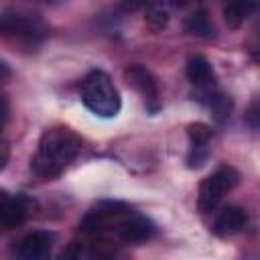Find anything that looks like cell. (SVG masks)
Returning a JSON list of instances; mask_svg holds the SVG:
<instances>
[{"label":"cell","mask_w":260,"mask_h":260,"mask_svg":"<svg viewBox=\"0 0 260 260\" xmlns=\"http://www.w3.org/2000/svg\"><path fill=\"white\" fill-rule=\"evenodd\" d=\"M171 2H173L175 6H179V8H181V6H187L191 0H171Z\"/></svg>","instance_id":"ffe728a7"},{"label":"cell","mask_w":260,"mask_h":260,"mask_svg":"<svg viewBox=\"0 0 260 260\" xmlns=\"http://www.w3.org/2000/svg\"><path fill=\"white\" fill-rule=\"evenodd\" d=\"M6 120H8V102L6 98L0 95V128H4Z\"/></svg>","instance_id":"ac0fdd59"},{"label":"cell","mask_w":260,"mask_h":260,"mask_svg":"<svg viewBox=\"0 0 260 260\" xmlns=\"http://www.w3.org/2000/svg\"><path fill=\"white\" fill-rule=\"evenodd\" d=\"M207 91H209V95H207L209 100H207L205 104H207V108L211 110L213 120L219 122V124H223V122L230 118L232 110H234L232 98L225 95V93H221V91H211V89H207Z\"/></svg>","instance_id":"4fadbf2b"},{"label":"cell","mask_w":260,"mask_h":260,"mask_svg":"<svg viewBox=\"0 0 260 260\" xmlns=\"http://www.w3.org/2000/svg\"><path fill=\"white\" fill-rule=\"evenodd\" d=\"M81 102L91 114L100 118H116L122 108V100H120V93L114 81L110 79L106 71H100V69L89 71L83 77Z\"/></svg>","instance_id":"7a4b0ae2"},{"label":"cell","mask_w":260,"mask_h":260,"mask_svg":"<svg viewBox=\"0 0 260 260\" xmlns=\"http://www.w3.org/2000/svg\"><path fill=\"white\" fill-rule=\"evenodd\" d=\"M240 181V175L234 167L223 165L209 177H205L199 185V197H197V207L201 213H211L223 199L228 191H232Z\"/></svg>","instance_id":"3957f363"},{"label":"cell","mask_w":260,"mask_h":260,"mask_svg":"<svg viewBox=\"0 0 260 260\" xmlns=\"http://www.w3.org/2000/svg\"><path fill=\"white\" fill-rule=\"evenodd\" d=\"M81 152V138L67 126H51L41 138L30 158V169L41 179L59 177Z\"/></svg>","instance_id":"6da1fadb"},{"label":"cell","mask_w":260,"mask_h":260,"mask_svg":"<svg viewBox=\"0 0 260 260\" xmlns=\"http://www.w3.org/2000/svg\"><path fill=\"white\" fill-rule=\"evenodd\" d=\"M146 2L148 0H118V6L124 12H134V10L142 8V6H146Z\"/></svg>","instance_id":"e0dca14e"},{"label":"cell","mask_w":260,"mask_h":260,"mask_svg":"<svg viewBox=\"0 0 260 260\" xmlns=\"http://www.w3.org/2000/svg\"><path fill=\"white\" fill-rule=\"evenodd\" d=\"M10 75H12L10 65H8L6 61H2V59H0V81H2V79H6V77H10Z\"/></svg>","instance_id":"d6986e66"},{"label":"cell","mask_w":260,"mask_h":260,"mask_svg":"<svg viewBox=\"0 0 260 260\" xmlns=\"http://www.w3.org/2000/svg\"><path fill=\"white\" fill-rule=\"evenodd\" d=\"M55 244V234L53 232H32L28 236H24L18 242L16 248V256L22 260H43L51 256Z\"/></svg>","instance_id":"ba28073f"},{"label":"cell","mask_w":260,"mask_h":260,"mask_svg":"<svg viewBox=\"0 0 260 260\" xmlns=\"http://www.w3.org/2000/svg\"><path fill=\"white\" fill-rule=\"evenodd\" d=\"M116 236L118 240L126 242V244H140L150 240L156 234V225L152 223V219H148L146 215H138V213H126L120 219H116Z\"/></svg>","instance_id":"8992f818"},{"label":"cell","mask_w":260,"mask_h":260,"mask_svg":"<svg viewBox=\"0 0 260 260\" xmlns=\"http://www.w3.org/2000/svg\"><path fill=\"white\" fill-rule=\"evenodd\" d=\"M248 223V213L242 209V207H236V205H228L223 207L215 219H213V234L219 236V238H228V236H234V234H240Z\"/></svg>","instance_id":"9c48e42d"},{"label":"cell","mask_w":260,"mask_h":260,"mask_svg":"<svg viewBox=\"0 0 260 260\" xmlns=\"http://www.w3.org/2000/svg\"><path fill=\"white\" fill-rule=\"evenodd\" d=\"M256 0H228L223 6V20L230 28H240L246 16L252 12Z\"/></svg>","instance_id":"7c38bea8"},{"label":"cell","mask_w":260,"mask_h":260,"mask_svg":"<svg viewBox=\"0 0 260 260\" xmlns=\"http://www.w3.org/2000/svg\"><path fill=\"white\" fill-rule=\"evenodd\" d=\"M0 35L16 43H39L47 37V26L41 18L16 10L0 14Z\"/></svg>","instance_id":"277c9868"},{"label":"cell","mask_w":260,"mask_h":260,"mask_svg":"<svg viewBox=\"0 0 260 260\" xmlns=\"http://www.w3.org/2000/svg\"><path fill=\"white\" fill-rule=\"evenodd\" d=\"M185 73H187V79H189L195 87L211 89V87L215 85V71H213L211 63H209L203 55H191V57L187 59Z\"/></svg>","instance_id":"30bf717a"},{"label":"cell","mask_w":260,"mask_h":260,"mask_svg":"<svg viewBox=\"0 0 260 260\" xmlns=\"http://www.w3.org/2000/svg\"><path fill=\"white\" fill-rule=\"evenodd\" d=\"M207 156H209V146H191L185 162L189 169H201L205 165Z\"/></svg>","instance_id":"2e32d148"},{"label":"cell","mask_w":260,"mask_h":260,"mask_svg":"<svg viewBox=\"0 0 260 260\" xmlns=\"http://www.w3.org/2000/svg\"><path fill=\"white\" fill-rule=\"evenodd\" d=\"M124 79L128 81L130 87H134L140 93L148 114H156L160 110V89H158V83H156L154 75L146 67L138 65V63L128 65L124 69Z\"/></svg>","instance_id":"5b68a950"},{"label":"cell","mask_w":260,"mask_h":260,"mask_svg":"<svg viewBox=\"0 0 260 260\" xmlns=\"http://www.w3.org/2000/svg\"><path fill=\"white\" fill-rule=\"evenodd\" d=\"M144 22H146V26H148L152 32H160V30L167 28V24H169V12H167V8H162V6H158V4H152V6L146 10Z\"/></svg>","instance_id":"5bb4252c"},{"label":"cell","mask_w":260,"mask_h":260,"mask_svg":"<svg viewBox=\"0 0 260 260\" xmlns=\"http://www.w3.org/2000/svg\"><path fill=\"white\" fill-rule=\"evenodd\" d=\"M185 32H189L193 37H199V39H213L215 37V26L209 20V14L203 8H199L191 16H187V20H185Z\"/></svg>","instance_id":"8fae6325"},{"label":"cell","mask_w":260,"mask_h":260,"mask_svg":"<svg viewBox=\"0 0 260 260\" xmlns=\"http://www.w3.org/2000/svg\"><path fill=\"white\" fill-rule=\"evenodd\" d=\"M35 203L24 195H8L0 191V225L2 228H16L20 225L30 213Z\"/></svg>","instance_id":"52a82bcc"},{"label":"cell","mask_w":260,"mask_h":260,"mask_svg":"<svg viewBox=\"0 0 260 260\" xmlns=\"http://www.w3.org/2000/svg\"><path fill=\"white\" fill-rule=\"evenodd\" d=\"M187 136H189L191 146H209L211 128L207 124H203V122H195V124L187 126Z\"/></svg>","instance_id":"9a60e30c"}]
</instances>
